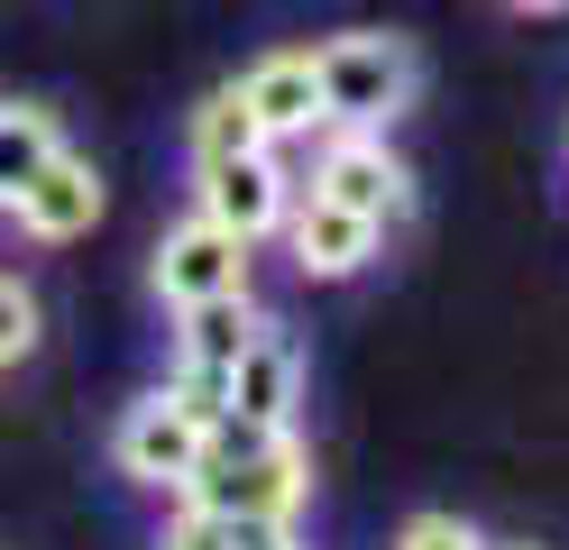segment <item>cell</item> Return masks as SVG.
<instances>
[{"label":"cell","mask_w":569,"mask_h":550,"mask_svg":"<svg viewBox=\"0 0 569 550\" xmlns=\"http://www.w3.org/2000/svg\"><path fill=\"white\" fill-rule=\"evenodd\" d=\"M184 496L211 513H258V523H295L312 496V450L284 422H248V413H211L202 422V459L184 477Z\"/></svg>","instance_id":"6da1fadb"},{"label":"cell","mask_w":569,"mask_h":550,"mask_svg":"<svg viewBox=\"0 0 569 550\" xmlns=\"http://www.w3.org/2000/svg\"><path fill=\"white\" fill-rule=\"evenodd\" d=\"M312 73H322V129H396L413 92H422V56L386 28H349L331 47H312Z\"/></svg>","instance_id":"7a4b0ae2"},{"label":"cell","mask_w":569,"mask_h":550,"mask_svg":"<svg viewBox=\"0 0 569 550\" xmlns=\"http://www.w3.org/2000/svg\"><path fill=\"white\" fill-rule=\"evenodd\" d=\"M322 147H312V193H331V202H349L359 220H405L413 211V174H405V157L386 147V129H312Z\"/></svg>","instance_id":"3957f363"},{"label":"cell","mask_w":569,"mask_h":550,"mask_svg":"<svg viewBox=\"0 0 569 550\" xmlns=\"http://www.w3.org/2000/svg\"><path fill=\"white\" fill-rule=\"evenodd\" d=\"M202 459V413L174 386H148L129 403V413L111 422V468L129 477V487H166V496H184V477Z\"/></svg>","instance_id":"277c9868"},{"label":"cell","mask_w":569,"mask_h":550,"mask_svg":"<svg viewBox=\"0 0 569 550\" xmlns=\"http://www.w3.org/2000/svg\"><path fill=\"white\" fill-rule=\"evenodd\" d=\"M258 321H267V312L248 303V293H211V303H184V312H174V377H166V386L184 394L202 422L230 403V358L248 349V330H258Z\"/></svg>","instance_id":"5b68a950"},{"label":"cell","mask_w":569,"mask_h":550,"mask_svg":"<svg viewBox=\"0 0 569 550\" xmlns=\"http://www.w3.org/2000/svg\"><path fill=\"white\" fill-rule=\"evenodd\" d=\"M148 284H157V303H166V312L211 303V293H248V239L221 230L211 211H193V220H174V230L157 239Z\"/></svg>","instance_id":"8992f818"},{"label":"cell","mask_w":569,"mask_h":550,"mask_svg":"<svg viewBox=\"0 0 569 550\" xmlns=\"http://www.w3.org/2000/svg\"><path fill=\"white\" fill-rule=\"evenodd\" d=\"M284 202H295V174H284L276 147H239V157H202V166H193V211H211V220L239 230L248 248L276 239Z\"/></svg>","instance_id":"52a82bcc"},{"label":"cell","mask_w":569,"mask_h":550,"mask_svg":"<svg viewBox=\"0 0 569 550\" xmlns=\"http://www.w3.org/2000/svg\"><path fill=\"white\" fill-rule=\"evenodd\" d=\"M276 230H284V248H295V267H303V276H322V284H349V276L377 257V239H386L377 220H359L349 202L312 193V183H295V202H284Z\"/></svg>","instance_id":"ba28073f"},{"label":"cell","mask_w":569,"mask_h":550,"mask_svg":"<svg viewBox=\"0 0 569 550\" xmlns=\"http://www.w3.org/2000/svg\"><path fill=\"white\" fill-rule=\"evenodd\" d=\"M101 202H111V193H101V166L74 157V147H56V157L28 174V193L10 202V220H19L38 248H74V239H92Z\"/></svg>","instance_id":"9c48e42d"},{"label":"cell","mask_w":569,"mask_h":550,"mask_svg":"<svg viewBox=\"0 0 569 550\" xmlns=\"http://www.w3.org/2000/svg\"><path fill=\"white\" fill-rule=\"evenodd\" d=\"M230 92L248 101V120H258L267 147H295V138L322 129V73H312V56H258Z\"/></svg>","instance_id":"30bf717a"},{"label":"cell","mask_w":569,"mask_h":550,"mask_svg":"<svg viewBox=\"0 0 569 550\" xmlns=\"http://www.w3.org/2000/svg\"><path fill=\"white\" fill-rule=\"evenodd\" d=\"M295 403H303V349L284 340L276 321H258V330H248V349L230 358V403H221V413L295 422Z\"/></svg>","instance_id":"8fae6325"},{"label":"cell","mask_w":569,"mask_h":550,"mask_svg":"<svg viewBox=\"0 0 569 550\" xmlns=\"http://www.w3.org/2000/svg\"><path fill=\"white\" fill-rule=\"evenodd\" d=\"M56 147H64V129H56L47 101H0V211L28 193V174H38Z\"/></svg>","instance_id":"7c38bea8"},{"label":"cell","mask_w":569,"mask_h":550,"mask_svg":"<svg viewBox=\"0 0 569 550\" xmlns=\"http://www.w3.org/2000/svg\"><path fill=\"white\" fill-rule=\"evenodd\" d=\"M239 147H267V138H258V120H248V101L221 83V92L193 110V166L202 157H239Z\"/></svg>","instance_id":"4fadbf2b"},{"label":"cell","mask_w":569,"mask_h":550,"mask_svg":"<svg viewBox=\"0 0 569 550\" xmlns=\"http://www.w3.org/2000/svg\"><path fill=\"white\" fill-rule=\"evenodd\" d=\"M38 340H47V312H38V293H28L19 276H0V377L38 358Z\"/></svg>","instance_id":"5bb4252c"},{"label":"cell","mask_w":569,"mask_h":550,"mask_svg":"<svg viewBox=\"0 0 569 550\" xmlns=\"http://www.w3.org/2000/svg\"><path fill=\"white\" fill-rule=\"evenodd\" d=\"M157 550H239V513H211V504H193L184 496V513L166 523V541Z\"/></svg>","instance_id":"9a60e30c"},{"label":"cell","mask_w":569,"mask_h":550,"mask_svg":"<svg viewBox=\"0 0 569 550\" xmlns=\"http://www.w3.org/2000/svg\"><path fill=\"white\" fill-rule=\"evenodd\" d=\"M396 550H487V532L469 523V513H413V523L396 532Z\"/></svg>","instance_id":"2e32d148"},{"label":"cell","mask_w":569,"mask_h":550,"mask_svg":"<svg viewBox=\"0 0 569 550\" xmlns=\"http://www.w3.org/2000/svg\"><path fill=\"white\" fill-rule=\"evenodd\" d=\"M239 550H303L295 523H258V513H239Z\"/></svg>","instance_id":"e0dca14e"},{"label":"cell","mask_w":569,"mask_h":550,"mask_svg":"<svg viewBox=\"0 0 569 550\" xmlns=\"http://www.w3.org/2000/svg\"><path fill=\"white\" fill-rule=\"evenodd\" d=\"M506 10H523V19H551V10H569V0H506Z\"/></svg>","instance_id":"ac0fdd59"},{"label":"cell","mask_w":569,"mask_h":550,"mask_svg":"<svg viewBox=\"0 0 569 550\" xmlns=\"http://www.w3.org/2000/svg\"><path fill=\"white\" fill-rule=\"evenodd\" d=\"M487 550H496V541H487ZM515 550H532V541H515Z\"/></svg>","instance_id":"d6986e66"}]
</instances>
